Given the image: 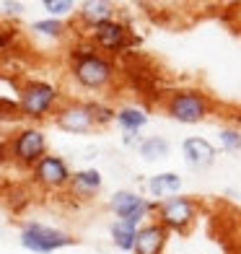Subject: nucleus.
<instances>
[{"label": "nucleus", "mask_w": 241, "mask_h": 254, "mask_svg": "<svg viewBox=\"0 0 241 254\" xmlns=\"http://www.w3.org/2000/svg\"><path fill=\"white\" fill-rule=\"evenodd\" d=\"M181 158L192 171H208L215 161H218V148L200 135H189L181 143Z\"/></svg>", "instance_id": "9b49d317"}, {"label": "nucleus", "mask_w": 241, "mask_h": 254, "mask_svg": "<svg viewBox=\"0 0 241 254\" xmlns=\"http://www.w3.org/2000/svg\"><path fill=\"white\" fill-rule=\"evenodd\" d=\"M18 241H21V247L34 254H52L57 249L78 244V239L73 234H67L62 228H55V226H47V223H39V221H26L21 226Z\"/></svg>", "instance_id": "39448f33"}, {"label": "nucleus", "mask_w": 241, "mask_h": 254, "mask_svg": "<svg viewBox=\"0 0 241 254\" xmlns=\"http://www.w3.org/2000/svg\"><path fill=\"white\" fill-rule=\"evenodd\" d=\"M140 140H143L140 135H130V132H124V137H122L124 145H135V148H137V143H140Z\"/></svg>", "instance_id": "bb28decb"}, {"label": "nucleus", "mask_w": 241, "mask_h": 254, "mask_svg": "<svg viewBox=\"0 0 241 254\" xmlns=\"http://www.w3.org/2000/svg\"><path fill=\"white\" fill-rule=\"evenodd\" d=\"M109 210L114 213V221H124L137 228V226L148 223V218H153L156 202L143 197L135 190H117L109 197Z\"/></svg>", "instance_id": "6e6552de"}, {"label": "nucleus", "mask_w": 241, "mask_h": 254, "mask_svg": "<svg viewBox=\"0 0 241 254\" xmlns=\"http://www.w3.org/2000/svg\"><path fill=\"white\" fill-rule=\"evenodd\" d=\"M135 226L124 223V221H112L109 226V239L112 244L117 247L120 252H132V244H135Z\"/></svg>", "instance_id": "a211bd4d"}, {"label": "nucleus", "mask_w": 241, "mask_h": 254, "mask_svg": "<svg viewBox=\"0 0 241 254\" xmlns=\"http://www.w3.org/2000/svg\"><path fill=\"white\" fill-rule=\"evenodd\" d=\"M104 187V177H101L99 169H80L70 174V182H67V192L78 200H91L96 197Z\"/></svg>", "instance_id": "4468645a"}, {"label": "nucleus", "mask_w": 241, "mask_h": 254, "mask_svg": "<svg viewBox=\"0 0 241 254\" xmlns=\"http://www.w3.org/2000/svg\"><path fill=\"white\" fill-rule=\"evenodd\" d=\"M114 122L122 127V132L140 135V130L151 122V117H148V109L140 107V104H124V107L114 112Z\"/></svg>", "instance_id": "dca6fc26"}, {"label": "nucleus", "mask_w": 241, "mask_h": 254, "mask_svg": "<svg viewBox=\"0 0 241 254\" xmlns=\"http://www.w3.org/2000/svg\"><path fill=\"white\" fill-rule=\"evenodd\" d=\"M73 83L86 91H107L117 80V63L112 57L96 52V47L86 39H78L67 50Z\"/></svg>", "instance_id": "f257e3e1"}, {"label": "nucleus", "mask_w": 241, "mask_h": 254, "mask_svg": "<svg viewBox=\"0 0 241 254\" xmlns=\"http://www.w3.org/2000/svg\"><path fill=\"white\" fill-rule=\"evenodd\" d=\"M0 10H3V16H21L26 10V5L21 3V0H3V3H0Z\"/></svg>", "instance_id": "a878e982"}, {"label": "nucleus", "mask_w": 241, "mask_h": 254, "mask_svg": "<svg viewBox=\"0 0 241 254\" xmlns=\"http://www.w3.org/2000/svg\"><path fill=\"white\" fill-rule=\"evenodd\" d=\"M164 109L179 125H200L213 109L210 96L200 88H174L164 99Z\"/></svg>", "instance_id": "7ed1b4c3"}, {"label": "nucleus", "mask_w": 241, "mask_h": 254, "mask_svg": "<svg viewBox=\"0 0 241 254\" xmlns=\"http://www.w3.org/2000/svg\"><path fill=\"white\" fill-rule=\"evenodd\" d=\"M137 156H140L145 164H158V161H166L171 156V143L164 135H148L137 143Z\"/></svg>", "instance_id": "f3484780"}, {"label": "nucleus", "mask_w": 241, "mask_h": 254, "mask_svg": "<svg viewBox=\"0 0 241 254\" xmlns=\"http://www.w3.org/2000/svg\"><path fill=\"white\" fill-rule=\"evenodd\" d=\"M50 153V143H47V135L44 130L34 125L21 127L18 132H13L8 137V156H10V164H16L18 169H34L37 161H42L44 156Z\"/></svg>", "instance_id": "20e7f679"}, {"label": "nucleus", "mask_w": 241, "mask_h": 254, "mask_svg": "<svg viewBox=\"0 0 241 254\" xmlns=\"http://www.w3.org/2000/svg\"><path fill=\"white\" fill-rule=\"evenodd\" d=\"M18 112L24 120L31 122H42L55 114V109L62 104V94L60 88L50 80H42V78H29L18 86Z\"/></svg>", "instance_id": "f03ea898"}, {"label": "nucleus", "mask_w": 241, "mask_h": 254, "mask_svg": "<svg viewBox=\"0 0 241 254\" xmlns=\"http://www.w3.org/2000/svg\"><path fill=\"white\" fill-rule=\"evenodd\" d=\"M88 42L96 47V52L107 55L114 60V55H124L130 47L140 44V39L132 34V29L124 24L122 18H112V21H104L99 24L96 29L88 31Z\"/></svg>", "instance_id": "423d86ee"}, {"label": "nucleus", "mask_w": 241, "mask_h": 254, "mask_svg": "<svg viewBox=\"0 0 241 254\" xmlns=\"http://www.w3.org/2000/svg\"><path fill=\"white\" fill-rule=\"evenodd\" d=\"M166 241H169V231L156 221H148L143 226H137L135 231L132 254H164Z\"/></svg>", "instance_id": "f8f14e48"}, {"label": "nucleus", "mask_w": 241, "mask_h": 254, "mask_svg": "<svg viewBox=\"0 0 241 254\" xmlns=\"http://www.w3.org/2000/svg\"><path fill=\"white\" fill-rule=\"evenodd\" d=\"M86 107H88V112H91V120H94V127H107V125H112L114 122V107H109L107 101H96V99H91V101H86Z\"/></svg>", "instance_id": "aec40b11"}, {"label": "nucleus", "mask_w": 241, "mask_h": 254, "mask_svg": "<svg viewBox=\"0 0 241 254\" xmlns=\"http://www.w3.org/2000/svg\"><path fill=\"white\" fill-rule=\"evenodd\" d=\"M52 120H55V127H60L62 132H70V135H88L94 130V120H91L86 101H78V99L62 101L55 109Z\"/></svg>", "instance_id": "9d476101"}, {"label": "nucleus", "mask_w": 241, "mask_h": 254, "mask_svg": "<svg viewBox=\"0 0 241 254\" xmlns=\"http://www.w3.org/2000/svg\"><path fill=\"white\" fill-rule=\"evenodd\" d=\"M29 202H31L29 192H24V190H10L8 192V205L13 213H21L24 207H29Z\"/></svg>", "instance_id": "b1692460"}, {"label": "nucleus", "mask_w": 241, "mask_h": 254, "mask_svg": "<svg viewBox=\"0 0 241 254\" xmlns=\"http://www.w3.org/2000/svg\"><path fill=\"white\" fill-rule=\"evenodd\" d=\"M218 143L226 153H241V130L239 127H221L218 130Z\"/></svg>", "instance_id": "412c9836"}, {"label": "nucleus", "mask_w": 241, "mask_h": 254, "mask_svg": "<svg viewBox=\"0 0 241 254\" xmlns=\"http://www.w3.org/2000/svg\"><path fill=\"white\" fill-rule=\"evenodd\" d=\"M0 164H10V156H8V140L0 143Z\"/></svg>", "instance_id": "cd10ccee"}, {"label": "nucleus", "mask_w": 241, "mask_h": 254, "mask_svg": "<svg viewBox=\"0 0 241 254\" xmlns=\"http://www.w3.org/2000/svg\"><path fill=\"white\" fill-rule=\"evenodd\" d=\"M200 213V205L194 197L187 194H174V197H166L156 202V223H161L166 231H177V234H187L194 226Z\"/></svg>", "instance_id": "0eeeda50"}, {"label": "nucleus", "mask_w": 241, "mask_h": 254, "mask_svg": "<svg viewBox=\"0 0 241 254\" xmlns=\"http://www.w3.org/2000/svg\"><path fill=\"white\" fill-rule=\"evenodd\" d=\"M75 18L86 31H91L99 24H104V21L117 18V5L109 3V0H83L75 10Z\"/></svg>", "instance_id": "ddd939ff"}, {"label": "nucleus", "mask_w": 241, "mask_h": 254, "mask_svg": "<svg viewBox=\"0 0 241 254\" xmlns=\"http://www.w3.org/2000/svg\"><path fill=\"white\" fill-rule=\"evenodd\" d=\"M181 177L177 171H158L148 179V194L153 197V202H161L166 197H174V194L181 192Z\"/></svg>", "instance_id": "2eb2a0df"}, {"label": "nucleus", "mask_w": 241, "mask_h": 254, "mask_svg": "<svg viewBox=\"0 0 241 254\" xmlns=\"http://www.w3.org/2000/svg\"><path fill=\"white\" fill-rule=\"evenodd\" d=\"M42 8L47 10V18H65L75 13V3L73 0H42Z\"/></svg>", "instance_id": "4be33fe9"}, {"label": "nucleus", "mask_w": 241, "mask_h": 254, "mask_svg": "<svg viewBox=\"0 0 241 254\" xmlns=\"http://www.w3.org/2000/svg\"><path fill=\"white\" fill-rule=\"evenodd\" d=\"M10 120H21L18 104L13 99H3V96H0V122H10Z\"/></svg>", "instance_id": "393cba45"}, {"label": "nucleus", "mask_w": 241, "mask_h": 254, "mask_svg": "<svg viewBox=\"0 0 241 254\" xmlns=\"http://www.w3.org/2000/svg\"><path fill=\"white\" fill-rule=\"evenodd\" d=\"M73 169L62 156L47 153L42 161H37L31 169V184L39 187L44 192H62L67 190V182H70Z\"/></svg>", "instance_id": "1a4fd4ad"}, {"label": "nucleus", "mask_w": 241, "mask_h": 254, "mask_svg": "<svg viewBox=\"0 0 241 254\" xmlns=\"http://www.w3.org/2000/svg\"><path fill=\"white\" fill-rule=\"evenodd\" d=\"M31 31L37 37H47V39H62L67 34V24L60 18H39L31 24Z\"/></svg>", "instance_id": "6ab92c4d"}, {"label": "nucleus", "mask_w": 241, "mask_h": 254, "mask_svg": "<svg viewBox=\"0 0 241 254\" xmlns=\"http://www.w3.org/2000/svg\"><path fill=\"white\" fill-rule=\"evenodd\" d=\"M21 37V29L16 26H0V55H5L13 50V44L18 42Z\"/></svg>", "instance_id": "5701e85b"}]
</instances>
